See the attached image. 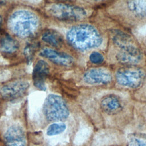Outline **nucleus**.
Segmentation results:
<instances>
[{"label":"nucleus","instance_id":"12","mask_svg":"<svg viewBox=\"0 0 146 146\" xmlns=\"http://www.w3.org/2000/svg\"><path fill=\"white\" fill-rule=\"evenodd\" d=\"M3 141L6 146H26V137L23 129L18 125H11L4 133Z\"/></svg>","mask_w":146,"mask_h":146},{"label":"nucleus","instance_id":"13","mask_svg":"<svg viewBox=\"0 0 146 146\" xmlns=\"http://www.w3.org/2000/svg\"><path fill=\"white\" fill-rule=\"evenodd\" d=\"M124 3L127 12L131 17L146 21V0H125Z\"/></svg>","mask_w":146,"mask_h":146},{"label":"nucleus","instance_id":"15","mask_svg":"<svg viewBox=\"0 0 146 146\" xmlns=\"http://www.w3.org/2000/svg\"><path fill=\"white\" fill-rule=\"evenodd\" d=\"M0 48L3 52L7 54H12L18 50L19 43L10 35L5 34L1 37Z\"/></svg>","mask_w":146,"mask_h":146},{"label":"nucleus","instance_id":"5","mask_svg":"<svg viewBox=\"0 0 146 146\" xmlns=\"http://www.w3.org/2000/svg\"><path fill=\"white\" fill-rule=\"evenodd\" d=\"M50 17L62 22H75L84 19L87 11L82 7L64 3H53L46 7Z\"/></svg>","mask_w":146,"mask_h":146},{"label":"nucleus","instance_id":"1","mask_svg":"<svg viewBox=\"0 0 146 146\" xmlns=\"http://www.w3.org/2000/svg\"><path fill=\"white\" fill-rule=\"evenodd\" d=\"M112 42L117 51L115 58L123 66H139L143 54L132 37L125 32L116 30L112 33Z\"/></svg>","mask_w":146,"mask_h":146},{"label":"nucleus","instance_id":"4","mask_svg":"<svg viewBox=\"0 0 146 146\" xmlns=\"http://www.w3.org/2000/svg\"><path fill=\"white\" fill-rule=\"evenodd\" d=\"M114 80L123 88L139 89L146 81V69L139 66H123L115 71Z\"/></svg>","mask_w":146,"mask_h":146},{"label":"nucleus","instance_id":"20","mask_svg":"<svg viewBox=\"0 0 146 146\" xmlns=\"http://www.w3.org/2000/svg\"><path fill=\"white\" fill-rule=\"evenodd\" d=\"M2 22V17H1V15H0V27H1V26Z\"/></svg>","mask_w":146,"mask_h":146},{"label":"nucleus","instance_id":"14","mask_svg":"<svg viewBox=\"0 0 146 146\" xmlns=\"http://www.w3.org/2000/svg\"><path fill=\"white\" fill-rule=\"evenodd\" d=\"M42 40L54 47H60L63 43L62 35L53 29H47L42 35Z\"/></svg>","mask_w":146,"mask_h":146},{"label":"nucleus","instance_id":"21","mask_svg":"<svg viewBox=\"0 0 146 146\" xmlns=\"http://www.w3.org/2000/svg\"><path fill=\"white\" fill-rule=\"evenodd\" d=\"M91 1H95V2H99V1H103V0H91Z\"/></svg>","mask_w":146,"mask_h":146},{"label":"nucleus","instance_id":"2","mask_svg":"<svg viewBox=\"0 0 146 146\" xmlns=\"http://www.w3.org/2000/svg\"><path fill=\"white\" fill-rule=\"evenodd\" d=\"M69 44L79 51H86L99 47L103 38L99 31L88 23H80L72 26L66 33Z\"/></svg>","mask_w":146,"mask_h":146},{"label":"nucleus","instance_id":"11","mask_svg":"<svg viewBox=\"0 0 146 146\" xmlns=\"http://www.w3.org/2000/svg\"><path fill=\"white\" fill-rule=\"evenodd\" d=\"M50 72V67L44 60H39L35 63L33 72L32 79L34 86L39 90H46V81Z\"/></svg>","mask_w":146,"mask_h":146},{"label":"nucleus","instance_id":"6","mask_svg":"<svg viewBox=\"0 0 146 146\" xmlns=\"http://www.w3.org/2000/svg\"><path fill=\"white\" fill-rule=\"evenodd\" d=\"M43 113L50 121H63L69 116L70 111L64 100L56 94L48 95L43 103Z\"/></svg>","mask_w":146,"mask_h":146},{"label":"nucleus","instance_id":"7","mask_svg":"<svg viewBox=\"0 0 146 146\" xmlns=\"http://www.w3.org/2000/svg\"><path fill=\"white\" fill-rule=\"evenodd\" d=\"M83 80L90 86H108L114 81V75L108 68L94 67L84 72Z\"/></svg>","mask_w":146,"mask_h":146},{"label":"nucleus","instance_id":"17","mask_svg":"<svg viewBox=\"0 0 146 146\" xmlns=\"http://www.w3.org/2000/svg\"><path fill=\"white\" fill-rule=\"evenodd\" d=\"M66 125L63 123H52L47 127L46 134L49 136L59 135L66 130Z\"/></svg>","mask_w":146,"mask_h":146},{"label":"nucleus","instance_id":"8","mask_svg":"<svg viewBox=\"0 0 146 146\" xmlns=\"http://www.w3.org/2000/svg\"><path fill=\"white\" fill-rule=\"evenodd\" d=\"M126 105L123 98L114 93H110L103 96L99 102L101 111L108 116H116L121 114Z\"/></svg>","mask_w":146,"mask_h":146},{"label":"nucleus","instance_id":"18","mask_svg":"<svg viewBox=\"0 0 146 146\" xmlns=\"http://www.w3.org/2000/svg\"><path fill=\"white\" fill-rule=\"evenodd\" d=\"M89 60L93 64H99L103 62L104 57L100 52L93 51L89 56Z\"/></svg>","mask_w":146,"mask_h":146},{"label":"nucleus","instance_id":"3","mask_svg":"<svg viewBox=\"0 0 146 146\" xmlns=\"http://www.w3.org/2000/svg\"><path fill=\"white\" fill-rule=\"evenodd\" d=\"M39 25L38 15L27 9H18L14 11L7 21L9 30L14 35L22 39L33 36L38 30Z\"/></svg>","mask_w":146,"mask_h":146},{"label":"nucleus","instance_id":"9","mask_svg":"<svg viewBox=\"0 0 146 146\" xmlns=\"http://www.w3.org/2000/svg\"><path fill=\"white\" fill-rule=\"evenodd\" d=\"M29 86V83L25 80H16L2 86L0 88V95L6 100H15L25 94Z\"/></svg>","mask_w":146,"mask_h":146},{"label":"nucleus","instance_id":"10","mask_svg":"<svg viewBox=\"0 0 146 146\" xmlns=\"http://www.w3.org/2000/svg\"><path fill=\"white\" fill-rule=\"evenodd\" d=\"M39 55L60 66L70 67L74 63V58L70 54L60 52L49 47H45L42 49L39 52Z\"/></svg>","mask_w":146,"mask_h":146},{"label":"nucleus","instance_id":"19","mask_svg":"<svg viewBox=\"0 0 146 146\" xmlns=\"http://www.w3.org/2000/svg\"><path fill=\"white\" fill-rule=\"evenodd\" d=\"M107 146H124V145H119V144H113V145H107Z\"/></svg>","mask_w":146,"mask_h":146},{"label":"nucleus","instance_id":"16","mask_svg":"<svg viewBox=\"0 0 146 146\" xmlns=\"http://www.w3.org/2000/svg\"><path fill=\"white\" fill-rule=\"evenodd\" d=\"M125 146H146V133L132 132L126 137Z\"/></svg>","mask_w":146,"mask_h":146}]
</instances>
